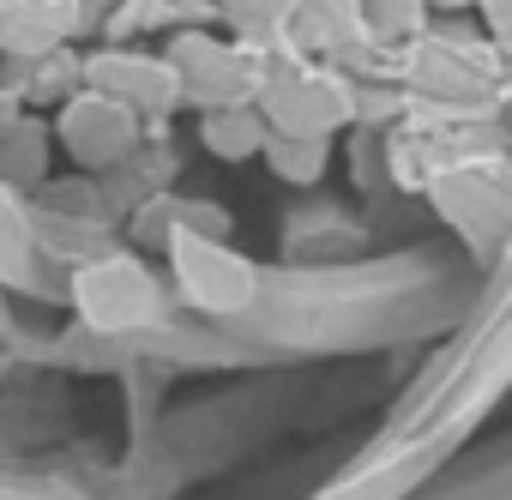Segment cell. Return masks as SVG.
Segmentation results:
<instances>
[{
  "mask_svg": "<svg viewBox=\"0 0 512 500\" xmlns=\"http://www.w3.org/2000/svg\"><path fill=\"white\" fill-rule=\"evenodd\" d=\"M512 254V247H506ZM512 386V260L506 272L494 278L470 338L452 350V362L434 374L428 392H416L392 428L386 446H434V452H452V440Z\"/></svg>",
  "mask_w": 512,
  "mask_h": 500,
  "instance_id": "6da1fadb",
  "label": "cell"
},
{
  "mask_svg": "<svg viewBox=\"0 0 512 500\" xmlns=\"http://www.w3.org/2000/svg\"><path fill=\"white\" fill-rule=\"evenodd\" d=\"M440 458L446 452H434V446H380L374 458H362L344 482L320 488L314 500H404Z\"/></svg>",
  "mask_w": 512,
  "mask_h": 500,
  "instance_id": "7c38bea8",
  "label": "cell"
},
{
  "mask_svg": "<svg viewBox=\"0 0 512 500\" xmlns=\"http://www.w3.org/2000/svg\"><path fill=\"white\" fill-rule=\"evenodd\" d=\"M175 7H223V0H175Z\"/></svg>",
  "mask_w": 512,
  "mask_h": 500,
  "instance_id": "603a6c76",
  "label": "cell"
},
{
  "mask_svg": "<svg viewBox=\"0 0 512 500\" xmlns=\"http://www.w3.org/2000/svg\"><path fill=\"white\" fill-rule=\"evenodd\" d=\"M49 169V133L37 121H19L7 139H0V187H31Z\"/></svg>",
  "mask_w": 512,
  "mask_h": 500,
  "instance_id": "ac0fdd59",
  "label": "cell"
},
{
  "mask_svg": "<svg viewBox=\"0 0 512 500\" xmlns=\"http://www.w3.org/2000/svg\"><path fill=\"white\" fill-rule=\"evenodd\" d=\"M73 308L91 332H139L163 314V290L151 278L145 260L133 254H97V260H79L73 272Z\"/></svg>",
  "mask_w": 512,
  "mask_h": 500,
  "instance_id": "ba28073f",
  "label": "cell"
},
{
  "mask_svg": "<svg viewBox=\"0 0 512 500\" xmlns=\"http://www.w3.org/2000/svg\"><path fill=\"white\" fill-rule=\"evenodd\" d=\"M374 43L362 25V0H296V25H290V49L296 55H350Z\"/></svg>",
  "mask_w": 512,
  "mask_h": 500,
  "instance_id": "4fadbf2b",
  "label": "cell"
},
{
  "mask_svg": "<svg viewBox=\"0 0 512 500\" xmlns=\"http://www.w3.org/2000/svg\"><path fill=\"white\" fill-rule=\"evenodd\" d=\"M0 332H13V308H7V290H0Z\"/></svg>",
  "mask_w": 512,
  "mask_h": 500,
  "instance_id": "7402d4cb",
  "label": "cell"
},
{
  "mask_svg": "<svg viewBox=\"0 0 512 500\" xmlns=\"http://www.w3.org/2000/svg\"><path fill=\"white\" fill-rule=\"evenodd\" d=\"M253 109L284 139H332L338 127H350L362 115V97L338 67L284 49V55H266V79H260Z\"/></svg>",
  "mask_w": 512,
  "mask_h": 500,
  "instance_id": "3957f363",
  "label": "cell"
},
{
  "mask_svg": "<svg viewBox=\"0 0 512 500\" xmlns=\"http://www.w3.org/2000/svg\"><path fill=\"white\" fill-rule=\"evenodd\" d=\"M163 247H169V266H175V290L199 314H247L260 302V266L247 254H235V247H223L217 235L175 223L163 235Z\"/></svg>",
  "mask_w": 512,
  "mask_h": 500,
  "instance_id": "52a82bcc",
  "label": "cell"
},
{
  "mask_svg": "<svg viewBox=\"0 0 512 500\" xmlns=\"http://www.w3.org/2000/svg\"><path fill=\"white\" fill-rule=\"evenodd\" d=\"M434 7H470V0H434Z\"/></svg>",
  "mask_w": 512,
  "mask_h": 500,
  "instance_id": "cb8c5ba5",
  "label": "cell"
},
{
  "mask_svg": "<svg viewBox=\"0 0 512 500\" xmlns=\"http://www.w3.org/2000/svg\"><path fill=\"white\" fill-rule=\"evenodd\" d=\"M482 7V25H488V43L512 61V0H476Z\"/></svg>",
  "mask_w": 512,
  "mask_h": 500,
  "instance_id": "ffe728a7",
  "label": "cell"
},
{
  "mask_svg": "<svg viewBox=\"0 0 512 500\" xmlns=\"http://www.w3.org/2000/svg\"><path fill=\"white\" fill-rule=\"evenodd\" d=\"M266 115L253 109V103H241V109H211V115H199V145L211 151V157H223V163H247V157H260L266 151Z\"/></svg>",
  "mask_w": 512,
  "mask_h": 500,
  "instance_id": "9a60e30c",
  "label": "cell"
},
{
  "mask_svg": "<svg viewBox=\"0 0 512 500\" xmlns=\"http://www.w3.org/2000/svg\"><path fill=\"white\" fill-rule=\"evenodd\" d=\"M85 31V0H0V55L49 61Z\"/></svg>",
  "mask_w": 512,
  "mask_h": 500,
  "instance_id": "8fae6325",
  "label": "cell"
},
{
  "mask_svg": "<svg viewBox=\"0 0 512 500\" xmlns=\"http://www.w3.org/2000/svg\"><path fill=\"white\" fill-rule=\"evenodd\" d=\"M404 85L428 109L446 115H488L512 97V61L494 43L458 37V31H422L404 43Z\"/></svg>",
  "mask_w": 512,
  "mask_h": 500,
  "instance_id": "7a4b0ae2",
  "label": "cell"
},
{
  "mask_svg": "<svg viewBox=\"0 0 512 500\" xmlns=\"http://www.w3.org/2000/svg\"><path fill=\"white\" fill-rule=\"evenodd\" d=\"M506 157V139L494 127H482L476 115H446V109H416L398 133H392V175L398 187L422 193L440 169L458 163H488Z\"/></svg>",
  "mask_w": 512,
  "mask_h": 500,
  "instance_id": "8992f818",
  "label": "cell"
},
{
  "mask_svg": "<svg viewBox=\"0 0 512 500\" xmlns=\"http://www.w3.org/2000/svg\"><path fill=\"white\" fill-rule=\"evenodd\" d=\"M43 284V235L19 187H0V290Z\"/></svg>",
  "mask_w": 512,
  "mask_h": 500,
  "instance_id": "5bb4252c",
  "label": "cell"
},
{
  "mask_svg": "<svg viewBox=\"0 0 512 500\" xmlns=\"http://www.w3.org/2000/svg\"><path fill=\"white\" fill-rule=\"evenodd\" d=\"M362 25L374 43H416L428 31V0H362Z\"/></svg>",
  "mask_w": 512,
  "mask_h": 500,
  "instance_id": "d6986e66",
  "label": "cell"
},
{
  "mask_svg": "<svg viewBox=\"0 0 512 500\" xmlns=\"http://www.w3.org/2000/svg\"><path fill=\"white\" fill-rule=\"evenodd\" d=\"M19 121H25V103L13 97V85H0V139H7Z\"/></svg>",
  "mask_w": 512,
  "mask_h": 500,
  "instance_id": "44dd1931",
  "label": "cell"
},
{
  "mask_svg": "<svg viewBox=\"0 0 512 500\" xmlns=\"http://www.w3.org/2000/svg\"><path fill=\"white\" fill-rule=\"evenodd\" d=\"M79 79L103 97H115L133 115H169L181 103V79L163 55H133V49H97L79 61Z\"/></svg>",
  "mask_w": 512,
  "mask_h": 500,
  "instance_id": "9c48e42d",
  "label": "cell"
},
{
  "mask_svg": "<svg viewBox=\"0 0 512 500\" xmlns=\"http://www.w3.org/2000/svg\"><path fill=\"white\" fill-rule=\"evenodd\" d=\"M422 193L446 217V229H458V241L476 260H500L512 247V169H506V157L440 169Z\"/></svg>",
  "mask_w": 512,
  "mask_h": 500,
  "instance_id": "277c9868",
  "label": "cell"
},
{
  "mask_svg": "<svg viewBox=\"0 0 512 500\" xmlns=\"http://www.w3.org/2000/svg\"><path fill=\"white\" fill-rule=\"evenodd\" d=\"M163 61L181 79V103H199L205 115L253 103L260 97V79H266V49H247V43H229V37H205V31H175Z\"/></svg>",
  "mask_w": 512,
  "mask_h": 500,
  "instance_id": "5b68a950",
  "label": "cell"
},
{
  "mask_svg": "<svg viewBox=\"0 0 512 500\" xmlns=\"http://www.w3.org/2000/svg\"><path fill=\"white\" fill-rule=\"evenodd\" d=\"M223 19H229L235 43L266 49V55H272V43H290L296 0H223Z\"/></svg>",
  "mask_w": 512,
  "mask_h": 500,
  "instance_id": "2e32d148",
  "label": "cell"
},
{
  "mask_svg": "<svg viewBox=\"0 0 512 500\" xmlns=\"http://www.w3.org/2000/svg\"><path fill=\"white\" fill-rule=\"evenodd\" d=\"M55 133H61V145H67V157H73L79 169H109V163H121V157L139 145V115L121 109V103L103 97V91H73V97L61 103Z\"/></svg>",
  "mask_w": 512,
  "mask_h": 500,
  "instance_id": "30bf717a",
  "label": "cell"
},
{
  "mask_svg": "<svg viewBox=\"0 0 512 500\" xmlns=\"http://www.w3.org/2000/svg\"><path fill=\"white\" fill-rule=\"evenodd\" d=\"M260 157L272 163L278 181L308 187V181L326 175V163H332V139H284V133H266V151H260Z\"/></svg>",
  "mask_w": 512,
  "mask_h": 500,
  "instance_id": "e0dca14e",
  "label": "cell"
}]
</instances>
